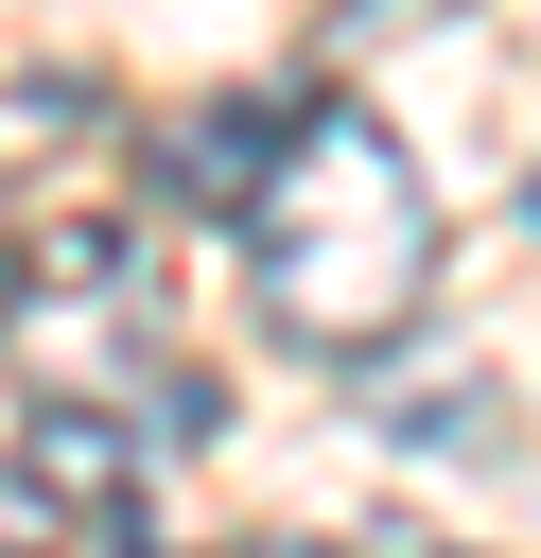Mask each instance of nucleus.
<instances>
[{"instance_id":"obj_1","label":"nucleus","mask_w":541,"mask_h":558,"mask_svg":"<svg viewBox=\"0 0 541 558\" xmlns=\"http://www.w3.org/2000/svg\"><path fill=\"white\" fill-rule=\"evenodd\" d=\"M227 244H244L262 331L314 349V366H366V349H401L436 314V192H419V157L349 87L262 105V157L227 192Z\"/></svg>"},{"instance_id":"obj_2","label":"nucleus","mask_w":541,"mask_h":558,"mask_svg":"<svg viewBox=\"0 0 541 558\" xmlns=\"http://www.w3.org/2000/svg\"><path fill=\"white\" fill-rule=\"evenodd\" d=\"M0 366L70 418H122L140 453H192L227 418V384L175 349V296L122 227H52V244H0Z\"/></svg>"},{"instance_id":"obj_3","label":"nucleus","mask_w":541,"mask_h":558,"mask_svg":"<svg viewBox=\"0 0 541 558\" xmlns=\"http://www.w3.org/2000/svg\"><path fill=\"white\" fill-rule=\"evenodd\" d=\"M140 488H157V453L122 418L35 401V436L0 453V558H140Z\"/></svg>"},{"instance_id":"obj_4","label":"nucleus","mask_w":541,"mask_h":558,"mask_svg":"<svg viewBox=\"0 0 541 558\" xmlns=\"http://www.w3.org/2000/svg\"><path fill=\"white\" fill-rule=\"evenodd\" d=\"M244 157H262V105H192V122H175V140H157V192H175V209H209V227H227V192H244Z\"/></svg>"},{"instance_id":"obj_5","label":"nucleus","mask_w":541,"mask_h":558,"mask_svg":"<svg viewBox=\"0 0 541 558\" xmlns=\"http://www.w3.org/2000/svg\"><path fill=\"white\" fill-rule=\"evenodd\" d=\"M227 558H349V541H227Z\"/></svg>"},{"instance_id":"obj_6","label":"nucleus","mask_w":541,"mask_h":558,"mask_svg":"<svg viewBox=\"0 0 541 558\" xmlns=\"http://www.w3.org/2000/svg\"><path fill=\"white\" fill-rule=\"evenodd\" d=\"M524 209H541V192H524Z\"/></svg>"}]
</instances>
